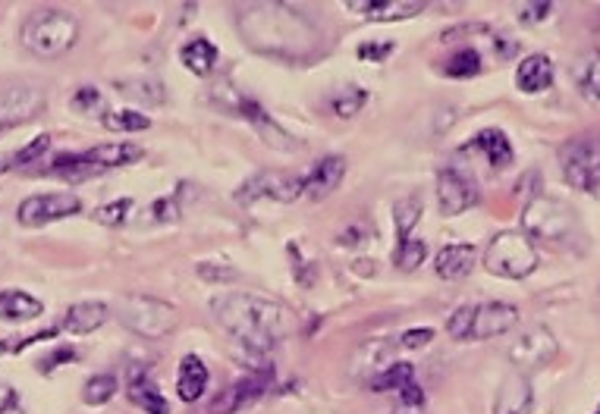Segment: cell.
Returning a JSON list of instances; mask_svg holds the SVG:
<instances>
[{
  "mask_svg": "<svg viewBox=\"0 0 600 414\" xmlns=\"http://www.w3.org/2000/svg\"><path fill=\"white\" fill-rule=\"evenodd\" d=\"M211 314L252 355H267L289 330L284 304L252 292H224L211 302Z\"/></svg>",
  "mask_w": 600,
  "mask_h": 414,
  "instance_id": "6da1fadb",
  "label": "cell"
},
{
  "mask_svg": "<svg viewBox=\"0 0 600 414\" xmlns=\"http://www.w3.org/2000/svg\"><path fill=\"white\" fill-rule=\"evenodd\" d=\"M239 28L255 51L274 57H292V51H289L292 45L305 57V45H312L317 38L315 26L302 13L289 10L284 3H261L252 10H242Z\"/></svg>",
  "mask_w": 600,
  "mask_h": 414,
  "instance_id": "7a4b0ae2",
  "label": "cell"
},
{
  "mask_svg": "<svg viewBox=\"0 0 600 414\" xmlns=\"http://www.w3.org/2000/svg\"><path fill=\"white\" fill-rule=\"evenodd\" d=\"M20 41L29 54L41 57V60H58V57L76 48L79 20L66 10H54V7L35 10L20 28Z\"/></svg>",
  "mask_w": 600,
  "mask_h": 414,
  "instance_id": "3957f363",
  "label": "cell"
},
{
  "mask_svg": "<svg viewBox=\"0 0 600 414\" xmlns=\"http://www.w3.org/2000/svg\"><path fill=\"white\" fill-rule=\"evenodd\" d=\"M522 229L528 239H541L550 246H572L582 239V223L566 201L538 195L522 211Z\"/></svg>",
  "mask_w": 600,
  "mask_h": 414,
  "instance_id": "277c9868",
  "label": "cell"
},
{
  "mask_svg": "<svg viewBox=\"0 0 600 414\" xmlns=\"http://www.w3.org/2000/svg\"><path fill=\"white\" fill-rule=\"evenodd\" d=\"M487 274L500 279H525L538 271V249L525 233H497L482 258Z\"/></svg>",
  "mask_w": 600,
  "mask_h": 414,
  "instance_id": "5b68a950",
  "label": "cell"
},
{
  "mask_svg": "<svg viewBox=\"0 0 600 414\" xmlns=\"http://www.w3.org/2000/svg\"><path fill=\"white\" fill-rule=\"evenodd\" d=\"M116 317L126 330H133L142 339H164L179 324L176 304L154 299V296H126L116 304Z\"/></svg>",
  "mask_w": 600,
  "mask_h": 414,
  "instance_id": "8992f818",
  "label": "cell"
},
{
  "mask_svg": "<svg viewBox=\"0 0 600 414\" xmlns=\"http://www.w3.org/2000/svg\"><path fill=\"white\" fill-rule=\"evenodd\" d=\"M563 179L578 192H600V138L575 136L560 148Z\"/></svg>",
  "mask_w": 600,
  "mask_h": 414,
  "instance_id": "52a82bcc",
  "label": "cell"
},
{
  "mask_svg": "<svg viewBox=\"0 0 600 414\" xmlns=\"http://www.w3.org/2000/svg\"><path fill=\"white\" fill-rule=\"evenodd\" d=\"M296 198H302V176L286 173V170H261V173L249 176L236 189V201L242 208H249L255 201H280V204H289Z\"/></svg>",
  "mask_w": 600,
  "mask_h": 414,
  "instance_id": "ba28073f",
  "label": "cell"
},
{
  "mask_svg": "<svg viewBox=\"0 0 600 414\" xmlns=\"http://www.w3.org/2000/svg\"><path fill=\"white\" fill-rule=\"evenodd\" d=\"M214 98L217 101H224V108H227L229 113H236V116H242L246 123H252L258 129V136L264 138L271 148H280V151H296L299 145L296 141H289V136H286L284 129L271 120V113L264 111L258 101H252V98H246V95H236L229 85H217L214 88Z\"/></svg>",
  "mask_w": 600,
  "mask_h": 414,
  "instance_id": "9c48e42d",
  "label": "cell"
},
{
  "mask_svg": "<svg viewBox=\"0 0 600 414\" xmlns=\"http://www.w3.org/2000/svg\"><path fill=\"white\" fill-rule=\"evenodd\" d=\"M482 201L478 183L462 166H443L437 173V208L443 217H459Z\"/></svg>",
  "mask_w": 600,
  "mask_h": 414,
  "instance_id": "30bf717a",
  "label": "cell"
},
{
  "mask_svg": "<svg viewBox=\"0 0 600 414\" xmlns=\"http://www.w3.org/2000/svg\"><path fill=\"white\" fill-rule=\"evenodd\" d=\"M83 211V198L73 192H48V195H32L20 204L16 211V221L29 229L38 226H48V223L66 221V217H76Z\"/></svg>",
  "mask_w": 600,
  "mask_h": 414,
  "instance_id": "8fae6325",
  "label": "cell"
},
{
  "mask_svg": "<svg viewBox=\"0 0 600 414\" xmlns=\"http://www.w3.org/2000/svg\"><path fill=\"white\" fill-rule=\"evenodd\" d=\"M557 352H560L557 336L547 327H532L510 346V361H513L518 374H532V371L547 367L550 361L557 359Z\"/></svg>",
  "mask_w": 600,
  "mask_h": 414,
  "instance_id": "7c38bea8",
  "label": "cell"
},
{
  "mask_svg": "<svg viewBox=\"0 0 600 414\" xmlns=\"http://www.w3.org/2000/svg\"><path fill=\"white\" fill-rule=\"evenodd\" d=\"M518 324V308L507 302L472 304V327H468V342L472 339H497L510 333Z\"/></svg>",
  "mask_w": 600,
  "mask_h": 414,
  "instance_id": "4fadbf2b",
  "label": "cell"
},
{
  "mask_svg": "<svg viewBox=\"0 0 600 414\" xmlns=\"http://www.w3.org/2000/svg\"><path fill=\"white\" fill-rule=\"evenodd\" d=\"M45 111V95L32 85H20V88H10L3 98H0V126L10 129V126H20V123H29L38 113Z\"/></svg>",
  "mask_w": 600,
  "mask_h": 414,
  "instance_id": "5bb4252c",
  "label": "cell"
},
{
  "mask_svg": "<svg viewBox=\"0 0 600 414\" xmlns=\"http://www.w3.org/2000/svg\"><path fill=\"white\" fill-rule=\"evenodd\" d=\"M346 176V158L340 154H327V158H317L312 170L302 176V195L312 198V201H321L327 195H334L340 189Z\"/></svg>",
  "mask_w": 600,
  "mask_h": 414,
  "instance_id": "9a60e30c",
  "label": "cell"
},
{
  "mask_svg": "<svg viewBox=\"0 0 600 414\" xmlns=\"http://www.w3.org/2000/svg\"><path fill=\"white\" fill-rule=\"evenodd\" d=\"M346 7L362 13L372 23H400V20H412L425 10L422 0H355Z\"/></svg>",
  "mask_w": 600,
  "mask_h": 414,
  "instance_id": "2e32d148",
  "label": "cell"
},
{
  "mask_svg": "<svg viewBox=\"0 0 600 414\" xmlns=\"http://www.w3.org/2000/svg\"><path fill=\"white\" fill-rule=\"evenodd\" d=\"M535 409V389H532V380L525 374H510L503 384H500V392L493 399V414H532Z\"/></svg>",
  "mask_w": 600,
  "mask_h": 414,
  "instance_id": "e0dca14e",
  "label": "cell"
},
{
  "mask_svg": "<svg viewBox=\"0 0 600 414\" xmlns=\"http://www.w3.org/2000/svg\"><path fill=\"white\" fill-rule=\"evenodd\" d=\"M271 387V367H264V371H255L252 377H242L239 384L233 389H227L221 399H217V405L211 409V414H233L239 412V409H246L249 402H255L258 396L264 392V389Z\"/></svg>",
  "mask_w": 600,
  "mask_h": 414,
  "instance_id": "ac0fdd59",
  "label": "cell"
},
{
  "mask_svg": "<svg viewBox=\"0 0 600 414\" xmlns=\"http://www.w3.org/2000/svg\"><path fill=\"white\" fill-rule=\"evenodd\" d=\"M111 317V308L104 302H76L66 308L60 330L70 336H88V333L101 330Z\"/></svg>",
  "mask_w": 600,
  "mask_h": 414,
  "instance_id": "d6986e66",
  "label": "cell"
},
{
  "mask_svg": "<svg viewBox=\"0 0 600 414\" xmlns=\"http://www.w3.org/2000/svg\"><path fill=\"white\" fill-rule=\"evenodd\" d=\"M475 264H478V249L468 246V242L443 246V249L437 251V258H434V271H437V276H440V279H450V283L472 274Z\"/></svg>",
  "mask_w": 600,
  "mask_h": 414,
  "instance_id": "ffe728a7",
  "label": "cell"
},
{
  "mask_svg": "<svg viewBox=\"0 0 600 414\" xmlns=\"http://www.w3.org/2000/svg\"><path fill=\"white\" fill-rule=\"evenodd\" d=\"M126 392H129V402L139 405L145 414H171V405L164 399V392L158 389V384L151 380V374L136 367L126 380Z\"/></svg>",
  "mask_w": 600,
  "mask_h": 414,
  "instance_id": "44dd1931",
  "label": "cell"
},
{
  "mask_svg": "<svg viewBox=\"0 0 600 414\" xmlns=\"http://www.w3.org/2000/svg\"><path fill=\"white\" fill-rule=\"evenodd\" d=\"M208 380H211L208 364L199 355H186V359L179 361V371H176V396L192 405V402H199L201 396H204Z\"/></svg>",
  "mask_w": 600,
  "mask_h": 414,
  "instance_id": "7402d4cb",
  "label": "cell"
},
{
  "mask_svg": "<svg viewBox=\"0 0 600 414\" xmlns=\"http://www.w3.org/2000/svg\"><path fill=\"white\" fill-rule=\"evenodd\" d=\"M515 85L525 95H541L553 85V63L547 54H528L515 70Z\"/></svg>",
  "mask_w": 600,
  "mask_h": 414,
  "instance_id": "603a6c76",
  "label": "cell"
},
{
  "mask_svg": "<svg viewBox=\"0 0 600 414\" xmlns=\"http://www.w3.org/2000/svg\"><path fill=\"white\" fill-rule=\"evenodd\" d=\"M45 314V304L23 289H0V321L7 324H26Z\"/></svg>",
  "mask_w": 600,
  "mask_h": 414,
  "instance_id": "cb8c5ba5",
  "label": "cell"
},
{
  "mask_svg": "<svg viewBox=\"0 0 600 414\" xmlns=\"http://www.w3.org/2000/svg\"><path fill=\"white\" fill-rule=\"evenodd\" d=\"M142 148L133 145V141H108V145H98V148L86 151V158L98 166V170H114V166L136 164V161H142Z\"/></svg>",
  "mask_w": 600,
  "mask_h": 414,
  "instance_id": "d4e9b609",
  "label": "cell"
},
{
  "mask_svg": "<svg viewBox=\"0 0 600 414\" xmlns=\"http://www.w3.org/2000/svg\"><path fill=\"white\" fill-rule=\"evenodd\" d=\"M472 148H475V151H482V154H485V161L493 166V170L510 166L515 158L513 145H510V136H507L503 129H482L478 136L472 138Z\"/></svg>",
  "mask_w": 600,
  "mask_h": 414,
  "instance_id": "484cf974",
  "label": "cell"
},
{
  "mask_svg": "<svg viewBox=\"0 0 600 414\" xmlns=\"http://www.w3.org/2000/svg\"><path fill=\"white\" fill-rule=\"evenodd\" d=\"M572 76H575L582 98L591 104H600V51H588L585 57H578Z\"/></svg>",
  "mask_w": 600,
  "mask_h": 414,
  "instance_id": "4316f807",
  "label": "cell"
},
{
  "mask_svg": "<svg viewBox=\"0 0 600 414\" xmlns=\"http://www.w3.org/2000/svg\"><path fill=\"white\" fill-rule=\"evenodd\" d=\"M179 57H183L186 70H189V73H196V76H211V73H214V66H217V48H214L208 38H196V41H189Z\"/></svg>",
  "mask_w": 600,
  "mask_h": 414,
  "instance_id": "83f0119b",
  "label": "cell"
},
{
  "mask_svg": "<svg viewBox=\"0 0 600 414\" xmlns=\"http://www.w3.org/2000/svg\"><path fill=\"white\" fill-rule=\"evenodd\" d=\"M415 380V367L405 364V361H397V364H387L380 374H374L368 380V387L374 392H400L402 387H409Z\"/></svg>",
  "mask_w": 600,
  "mask_h": 414,
  "instance_id": "f1b7e54d",
  "label": "cell"
},
{
  "mask_svg": "<svg viewBox=\"0 0 600 414\" xmlns=\"http://www.w3.org/2000/svg\"><path fill=\"white\" fill-rule=\"evenodd\" d=\"M45 173L60 176V179H66V183H79V179H88V176H95V173H101V170L91 164L86 154H63V158H58Z\"/></svg>",
  "mask_w": 600,
  "mask_h": 414,
  "instance_id": "f546056e",
  "label": "cell"
},
{
  "mask_svg": "<svg viewBox=\"0 0 600 414\" xmlns=\"http://www.w3.org/2000/svg\"><path fill=\"white\" fill-rule=\"evenodd\" d=\"M422 221V198L418 195H405L402 201L393 204V223H397V239L405 242L412 239V229Z\"/></svg>",
  "mask_w": 600,
  "mask_h": 414,
  "instance_id": "4dcf8cb0",
  "label": "cell"
},
{
  "mask_svg": "<svg viewBox=\"0 0 600 414\" xmlns=\"http://www.w3.org/2000/svg\"><path fill=\"white\" fill-rule=\"evenodd\" d=\"M365 101H368V91H365V88H359V85H343V88L330 98V108H334V113H337L340 120H352L355 113L365 108Z\"/></svg>",
  "mask_w": 600,
  "mask_h": 414,
  "instance_id": "1f68e13d",
  "label": "cell"
},
{
  "mask_svg": "<svg viewBox=\"0 0 600 414\" xmlns=\"http://www.w3.org/2000/svg\"><path fill=\"white\" fill-rule=\"evenodd\" d=\"M116 389H120V384H116L114 374H95V377H88L86 387H83V399H86V405H108L111 399L116 396Z\"/></svg>",
  "mask_w": 600,
  "mask_h": 414,
  "instance_id": "d6a6232c",
  "label": "cell"
},
{
  "mask_svg": "<svg viewBox=\"0 0 600 414\" xmlns=\"http://www.w3.org/2000/svg\"><path fill=\"white\" fill-rule=\"evenodd\" d=\"M478 73H482V54L472 51V48L457 51V54L443 63V76H450V79H472Z\"/></svg>",
  "mask_w": 600,
  "mask_h": 414,
  "instance_id": "836d02e7",
  "label": "cell"
},
{
  "mask_svg": "<svg viewBox=\"0 0 600 414\" xmlns=\"http://www.w3.org/2000/svg\"><path fill=\"white\" fill-rule=\"evenodd\" d=\"M111 133H145L151 129V120L139 111H111L101 116Z\"/></svg>",
  "mask_w": 600,
  "mask_h": 414,
  "instance_id": "e575fe53",
  "label": "cell"
},
{
  "mask_svg": "<svg viewBox=\"0 0 600 414\" xmlns=\"http://www.w3.org/2000/svg\"><path fill=\"white\" fill-rule=\"evenodd\" d=\"M425 258H428V246L422 239H405L397 249V267L405 271V274H412V271H418L425 264Z\"/></svg>",
  "mask_w": 600,
  "mask_h": 414,
  "instance_id": "d590c367",
  "label": "cell"
},
{
  "mask_svg": "<svg viewBox=\"0 0 600 414\" xmlns=\"http://www.w3.org/2000/svg\"><path fill=\"white\" fill-rule=\"evenodd\" d=\"M73 111L86 113V116H101L104 113V95L95 88V85H83L76 95H73Z\"/></svg>",
  "mask_w": 600,
  "mask_h": 414,
  "instance_id": "8d00e7d4",
  "label": "cell"
},
{
  "mask_svg": "<svg viewBox=\"0 0 600 414\" xmlns=\"http://www.w3.org/2000/svg\"><path fill=\"white\" fill-rule=\"evenodd\" d=\"M129 214H133V198H116V201L95 211V221L101 226H123L129 221Z\"/></svg>",
  "mask_w": 600,
  "mask_h": 414,
  "instance_id": "74e56055",
  "label": "cell"
},
{
  "mask_svg": "<svg viewBox=\"0 0 600 414\" xmlns=\"http://www.w3.org/2000/svg\"><path fill=\"white\" fill-rule=\"evenodd\" d=\"M145 214L148 217H142V223H171L179 217V201H176V195H167V198L154 201Z\"/></svg>",
  "mask_w": 600,
  "mask_h": 414,
  "instance_id": "f35d334b",
  "label": "cell"
},
{
  "mask_svg": "<svg viewBox=\"0 0 600 414\" xmlns=\"http://www.w3.org/2000/svg\"><path fill=\"white\" fill-rule=\"evenodd\" d=\"M51 148V136H38L32 138L26 148H20L16 154H10V161H13V166H26V164H38V158L45 154Z\"/></svg>",
  "mask_w": 600,
  "mask_h": 414,
  "instance_id": "ab89813d",
  "label": "cell"
},
{
  "mask_svg": "<svg viewBox=\"0 0 600 414\" xmlns=\"http://www.w3.org/2000/svg\"><path fill=\"white\" fill-rule=\"evenodd\" d=\"M123 91H129L133 98H139L145 104H161L164 101V88H161V83H154V79H139V83L123 85Z\"/></svg>",
  "mask_w": 600,
  "mask_h": 414,
  "instance_id": "60d3db41",
  "label": "cell"
},
{
  "mask_svg": "<svg viewBox=\"0 0 600 414\" xmlns=\"http://www.w3.org/2000/svg\"><path fill=\"white\" fill-rule=\"evenodd\" d=\"M430 342H434V330L430 327H415V330H405L402 336H397V349H405V352L428 349Z\"/></svg>",
  "mask_w": 600,
  "mask_h": 414,
  "instance_id": "b9f144b4",
  "label": "cell"
},
{
  "mask_svg": "<svg viewBox=\"0 0 600 414\" xmlns=\"http://www.w3.org/2000/svg\"><path fill=\"white\" fill-rule=\"evenodd\" d=\"M468 327H472V304H462L453 311V317L447 321V333L459 339V342H468Z\"/></svg>",
  "mask_w": 600,
  "mask_h": 414,
  "instance_id": "7bdbcfd3",
  "label": "cell"
},
{
  "mask_svg": "<svg viewBox=\"0 0 600 414\" xmlns=\"http://www.w3.org/2000/svg\"><path fill=\"white\" fill-rule=\"evenodd\" d=\"M199 276L208 279V283H227V279H236V271L227 267V264H214V261H201L199 264Z\"/></svg>",
  "mask_w": 600,
  "mask_h": 414,
  "instance_id": "ee69618b",
  "label": "cell"
},
{
  "mask_svg": "<svg viewBox=\"0 0 600 414\" xmlns=\"http://www.w3.org/2000/svg\"><path fill=\"white\" fill-rule=\"evenodd\" d=\"M58 330H45V333H35V336H20L16 342H0V355H16V352H23V349H29L35 342H41V339H54Z\"/></svg>",
  "mask_w": 600,
  "mask_h": 414,
  "instance_id": "f6af8a7d",
  "label": "cell"
},
{
  "mask_svg": "<svg viewBox=\"0 0 600 414\" xmlns=\"http://www.w3.org/2000/svg\"><path fill=\"white\" fill-rule=\"evenodd\" d=\"M390 54H393V45H390V41H380V45L368 41V45L359 48V57H362L365 63H384Z\"/></svg>",
  "mask_w": 600,
  "mask_h": 414,
  "instance_id": "bcb514c9",
  "label": "cell"
},
{
  "mask_svg": "<svg viewBox=\"0 0 600 414\" xmlns=\"http://www.w3.org/2000/svg\"><path fill=\"white\" fill-rule=\"evenodd\" d=\"M0 414H26L23 402H20V392L7 384H0Z\"/></svg>",
  "mask_w": 600,
  "mask_h": 414,
  "instance_id": "7dc6e473",
  "label": "cell"
},
{
  "mask_svg": "<svg viewBox=\"0 0 600 414\" xmlns=\"http://www.w3.org/2000/svg\"><path fill=\"white\" fill-rule=\"evenodd\" d=\"M550 13H553V3H525L522 13H518V20L522 23H543Z\"/></svg>",
  "mask_w": 600,
  "mask_h": 414,
  "instance_id": "c3c4849f",
  "label": "cell"
},
{
  "mask_svg": "<svg viewBox=\"0 0 600 414\" xmlns=\"http://www.w3.org/2000/svg\"><path fill=\"white\" fill-rule=\"evenodd\" d=\"M63 361H76V352H73V349H58L54 355L38 361V371H41V374H51V371H58Z\"/></svg>",
  "mask_w": 600,
  "mask_h": 414,
  "instance_id": "681fc988",
  "label": "cell"
},
{
  "mask_svg": "<svg viewBox=\"0 0 600 414\" xmlns=\"http://www.w3.org/2000/svg\"><path fill=\"white\" fill-rule=\"evenodd\" d=\"M400 399L405 409H422V405H425V392H422V387H418L415 380H412L409 387L400 389Z\"/></svg>",
  "mask_w": 600,
  "mask_h": 414,
  "instance_id": "f907efd6",
  "label": "cell"
},
{
  "mask_svg": "<svg viewBox=\"0 0 600 414\" xmlns=\"http://www.w3.org/2000/svg\"><path fill=\"white\" fill-rule=\"evenodd\" d=\"M7 170H13V161L10 158H0V173H7Z\"/></svg>",
  "mask_w": 600,
  "mask_h": 414,
  "instance_id": "816d5d0a",
  "label": "cell"
},
{
  "mask_svg": "<svg viewBox=\"0 0 600 414\" xmlns=\"http://www.w3.org/2000/svg\"><path fill=\"white\" fill-rule=\"evenodd\" d=\"M418 412V409H405V405H402V412H397V414H415Z\"/></svg>",
  "mask_w": 600,
  "mask_h": 414,
  "instance_id": "f5cc1de1",
  "label": "cell"
},
{
  "mask_svg": "<svg viewBox=\"0 0 600 414\" xmlns=\"http://www.w3.org/2000/svg\"><path fill=\"white\" fill-rule=\"evenodd\" d=\"M595 414H600V405H598V412H595Z\"/></svg>",
  "mask_w": 600,
  "mask_h": 414,
  "instance_id": "db71d44e",
  "label": "cell"
},
{
  "mask_svg": "<svg viewBox=\"0 0 600 414\" xmlns=\"http://www.w3.org/2000/svg\"><path fill=\"white\" fill-rule=\"evenodd\" d=\"M0 133H3V126H0Z\"/></svg>",
  "mask_w": 600,
  "mask_h": 414,
  "instance_id": "11a10c76",
  "label": "cell"
}]
</instances>
